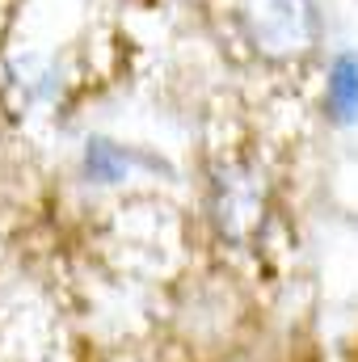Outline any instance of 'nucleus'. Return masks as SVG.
I'll return each mask as SVG.
<instances>
[{
  "instance_id": "obj_1",
  "label": "nucleus",
  "mask_w": 358,
  "mask_h": 362,
  "mask_svg": "<svg viewBox=\"0 0 358 362\" xmlns=\"http://www.w3.org/2000/svg\"><path fill=\"white\" fill-rule=\"evenodd\" d=\"M236 21L245 42L270 64H295L321 47V13L312 0H241Z\"/></svg>"
},
{
  "instance_id": "obj_2",
  "label": "nucleus",
  "mask_w": 358,
  "mask_h": 362,
  "mask_svg": "<svg viewBox=\"0 0 358 362\" xmlns=\"http://www.w3.org/2000/svg\"><path fill=\"white\" fill-rule=\"evenodd\" d=\"M266 206H270V185L258 165L232 160V165H219L211 173L207 211H211V223H215L219 240L249 245L266 223Z\"/></svg>"
},
{
  "instance_id": "obj_3",
  "label": "nucleus",
  "mask_w": 358,
  "mask_h": 362,
  "mask_svg": "<svg viewBox=\"0 0 358 362\" xmlns=\"http://www.w3.org/2000/svg\"><path fill=\"white\" fill-rule=\"evenodd\" d=\"M135 169H161L152 156L135 152V148H122L114 139H89L85 144V156H81V173L85 181H97V185H118L127 181Z\"/></svg>"
},
{
  "instance_id": "obj_4",
  "label": "nucleus",
  "mask_w": 358,
  "mask_h": 362,
  "mask_svg": "<svg viewBox=\"0 0 358 362\" xmlns=\"http://www.w3.org/2000/svg\"><path fill=\"white\" fill-rule=\"evenodd\" d=\"M325 118L333 127H358V51H337L329 64Z\"/></svg>"
}]
</instances>
